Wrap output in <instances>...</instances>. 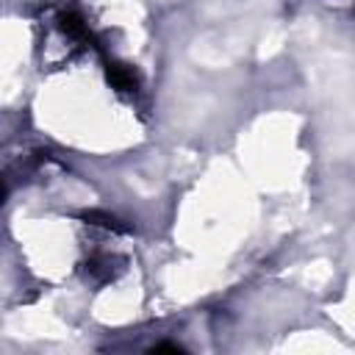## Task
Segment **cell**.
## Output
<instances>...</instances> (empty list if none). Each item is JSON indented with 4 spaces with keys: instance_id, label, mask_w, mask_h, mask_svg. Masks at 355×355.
Masks as SVG:
<instances>
[{
    "instance_id": "1",
    "label": "cell",
    "mask_w": 355,
    "mask_h": 355,
    "mask_svg": "<svg viewBox=\"0 0 355 355\" xmlns=\"http://www.w3.org/2000/svg\"><path fill=\"white\" fill-rule=\"evenodd\" d=\"M108 80H111L119 92H136V75H133L128 67H122V64H114V67L108 69Z\"/></svg>"
}]
</instances>
